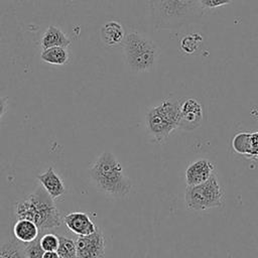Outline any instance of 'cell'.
<instances>
[{
	"mask_svg": "<svg viewBox=\"0 0 258 258\" xmlns=\"http://www.w3.org/2000/svg\"><path fill=\"white\" fill-rule=\"evenodd\" d=\"M202 119L203 106L198 100L188 98L180 102V122L178 128L191 131L201 125Z\"/></svg>",
	"mask_w": 258,
	"mask_h": 258,
	"instance_id": "cell-8",
	"label": "cell"
},
{
	"mask_svg": "<svg viewBox=\"0 0 258 258\" xmlns=\"http://www.w3.org/2000/svg\"><path fill=\"white\" fill-rule=\"evenodd\" d=\"M149 9L156 29L180 28L207 13L199 0H149Z\"/></svg>",
	"mask_w": 258,
	"mask_h": 258,
	"instance_id": "cell-1",
	"label": "cell"
},
{
	"mask_svg": "<svg viewBox=\"0 0 258 258\" xmlns=\"http://www.w3.org/2000/svg\"><path fill=\"white\" fill-rule=\"evenodd\" d=\"M24 254L25 258H42L44 250L40 245L39 237L34 241L27 243V246L24 247Z\"/></svg>",
	"mask_w": 258,
	"mask_h": 258,
	"instance_id": "cell-20",
	"label": "cell"
},
{
	"mask_svg": "<svg viewBox=\"0 0 258 258\" xmlns=\"http://www.w3.org/2000/svg\"><path fill=\"white\" fill-rule=\"evenodd\" d=\"M42 258H59V255L56 251H44Z\"/></svg>",
	"mask_w": 258,
	"mask_h": 258,
	"instance_id": "cell-25",
	"label": "cell"
},
{
	"mask_svg": "<svg viewBox=\"0 0 258 258\" xmlns=\"http://www.w3.org/2000/svg\"><path fill=\"white\" fill-rule=\"evenodd\" d=\"M0 258H25L24 248L15 241H10L0 247Z\"/></svg>",
	"mask_w": 258,
	"mask_h": 258,
	"instance_id": "cell-18",
	"label": "cell"
},
{
	"mask_svg": "<svg viewBox=\"0 0 258 258\" xmlns=\"http://www.w3.org/2000/svg\"><path fill=\"white\" fill-rule=\"evenodd\" d=\"M90 175L95 185L108 196L123 198L132 187L131 181L125 174L117 157L109 152H103L93 163Z\"/></svg>",
	"mask_w": 258,
	"mask_h": 258,
	"instance_id": "cell-3",
	"label": "cell"
},
{
	"mask_svg": "<svg viewBox=\"0 0 258 258\" xmlns=\"http://www.w3.org/2000/svg\"><path fill=\"white\" fill-rule=\"evenodd\" d=\"M64 1H76V0H64Z\"/></svg>",
	"mask_w": 258,
	"mask_h": 258,
	"instance_id": "cell-26",
	"label": "cell"
},
{
	"mask_svg": "<svg viewBox=\"0 0 258 258\" xmlns=\"http://www.w3.org/2000/svg\"><path fill=\"white\" fill-rule=\"evenodd\" d=\"M202 41V37L198 34L196 35H186L180 41V47L184 52L190 53L197 49L199 42Z\"/></svg>",
	"mask_w": 258,
	"mask_h": 258,
	"instance_id": "cell-21",
	"label": "cell"
},
{
	"mask_svg": "<svg viewBox=\"0 0 258 258\" xmlns=\"http://www.w3.org/2000/svg\"><path fill=\"white\" fill-rule=\"evenodd\" d=\"M13 235L21 243H30L41 236L38 227L26 219H19L13 226Z\"/></svg>",
	"mask_w": 258,
	"mask_h": 258,
	"instance_id": "cell-12",
	"label": "cell"
},
{
	"mask_svg": "<svg viewBox=\"0 0 258 258\" xmlns=\"http://www.w3.org/2000/svg\"><path fill=\"white\" fill-rule=\"evenodd\" d=\"M180 100L166 98L151 107L145 115V126L151 138L161 143L179 127Z\"/></svg>",
	"mask_w": 258,
	"mask_h": 258,
	"instance_id": "cell-4",
	"label": "cell"
},
{
	"mask_svg": "<svg viewBox=\"0 0 258 258\" xmlns=\"http://www.w3.org/2000/svg\"><path fill=\"white\" fill-rule=\"evenodd\" d=\"M40 58L46 63L54 66H64L70 61L71 52L68 47L53 46L41 50Z\"/></svg>",
	"mask_w": 258,
	"mask_h": 258,
	"instance_id": "cell-15",
	"label": "cell"
},
{
	"mask_svg": "<svg viewBox=\"0 0 258 258\" xmlns=\"http://www.w3.org/2000/svg\"><path fill=\"white\" fill-rule=\"evenodd\" d=\"M250 134L251 132H239L232 139L233 149L242 155H250Z\"/></svg>",
	"mask_w": 258,
	"mask_h": 258,
	"instance_id": "cell-16",
	"label": "cell"
},
{
	"mask_svg": "<svg viewBox=\"0 0 258 258\" xmlns=\"http://www.w3.org/2000/svg\"><path fill=\"white\" fill-rule=\"evenodd\" d=\"M184 201L188 210L202 212L223 206L225 192L217 175L213 173L209 179L200 184L187 185L184 191Z\"/></svg>",
	"mask_w": 258,
	"mask_h": 258,
	"instance_id": "cell-6",
	"label": "cell"
},
{
	"mask_svg": "<svg viewBox=\"0 0 258 258\" xmlns=\"http://www.w3.org/2000/svg\"><path fill=\"white\" fill-rule=\"evenodd\" d=\"M59 245L56 252L59 255V258H77V246L76 241L73 239L58 236Z\"/></svg>",
	"mask_w": 258,
	"mask_h": 258,
	"instance_id": "cell-17",
	"label": "cell"
},
{
	"mask_svg": "<svg viewBox=\"0 0 258 258\" xmlns=\"http://www.w3.org/2000/svg\"><path fill=\"white\" fill-rule=\"evenodd\" d=\"M123 26L118 21H107L101 27V39L107 46H116L125 38Z\"/></svg>",
	"mask_w": 258,
	"mask_h": 258,
	"instance_id": "cell-13",
	"label": "cell"
},
{
	"mask_svg": "<svg viewBox=\"0 0 258 258\" xmlns=\"http://www.w3.org/2000/svg\"><path fill=\"white\" fill-rule=\"evenodd\" d=\"M7 108H8V98L0 95V119L7 112Z\"/></svg>",
	"mask_w": 258,
	"mask_h": 258,
	"instance_id": "cell-24",
	"label": "cell"
},
{
	"mask_svg": "<svg viewBox=\"0 0 258 258\" xmlns=\"http://www.w3.org/2000/svg\"><path fill=\"white\" fill-rule=\"evenodd\" d=\"M37 179L53 200L61 197L66 192V185L63 180L55 172L51 165L45 171L39 173L37 175Z\"/></svg>",
	"mask_w": 258,
	"mask_h": 258,
	"instance_id": "cell-11",
	"label": "cell"
},
{
	"mask_svg": "<svg viewBox=\"0 0 258 258\" xmlns=\"http://www.w3.org/2000/svg\"><path fill=\"white\" fill-rule=\"evenodd\" d=\"M215 165L207 158H200L189 163L185 169V182L187 185L200 184L214 173Z\"/></svg>",
	"mask_w": 258,
	"mask_h": 258,
	"instance_id": "cell-9",
	"label": "cell"
},
{
	"mask_svg": "<svg viewBox=\"0 0 258 258\" xmlns=\"http://www.w3.org/2000/svg\"><path fill=\"white\" fill-rule=\"evenodd\" d=\"M63 223L71 232L75 233L79 237L91 235L98 229L89 215L82 212L67 214L63 217Z\"/></svg>",
	"mask_w": 258,
	"mask_h": 258,
	"instance_id": "cell-10",
	"label": "cell"
},
{
	"mask_svg": "<svg viewBox=\"0 0 258 258\" xmlns=\"http://www.w3.org/2000/svg\"><path fill=\"white\" fill-rule=\"evenodd\" d=\"M14 214L17 220L26 219L36 224L41 235L44 231L57 228L61 224L60 213L53 199L41 184L15 205Z\"/></svg>",
	"mask_w": 258,
	"mask_h": 258,
	"instance_id": "cell-2",
	"label": "cell"
},
{
	"mask_svg": "<svg viewBox=\"0 0 258 258\" xmlns=\"http://www.w3.org/2000/svg\"><path fill=\"white\" fill-rule=\"evenodd\" d=\"M123 48L127 64L133 72H146L151 70L159 56L158 46L148 37L137 31L126 34Z\"/></svg>",
	"mask_w": 258,
	"mask_h": 258,
	"instance_id": "cell-5",
	"label": "cell"
},
{
	"mask_svg": "<svg viewBox=\"0 0 258 258\" xmlns=\"http://www.w3.org/2000/svg\"><path fill=\"white\" fill-rule=\"evenodd\" d=\"M77 258H104L105 238L100 229L91 235L80 236L76 241Z\"/></svg>",
	"mask_w": 258,
	"mask_h": 258,
	"instance_id": "cell-7",
	"label": "cell"
},
{
	"mask_svg": "<svg viewBox=\"0 0 258 258\" xmlns=\"http://www.w3.org/2000/svg\"><path fill=\"white\" fill-rule=\"evenodd\" d=\"M39 242L44 251H56L59 245V238L56 234L46 233L40 236Z\"/></svg>",
	"mask_w": 258,
	"mask_h": 258,
	"instance_id": "cell-19",
	"label": "cell"
},
{
	"mask_svg": "<svg viewBox=\"0 0 258 258\" xmlns=\"http://www.w3.org/2000/svg\"><path fill=\"white\" fill-rule=\"evenodd\" d=\"M70 45H71L70 37H68L66 33L55 25H49L44 31L40 39V46L42 49L53 47V46L69 47Z\"/></svg>",
	"mask_w": 258,
	"mask_h": 258,
	"instance_id": "cell-14",
	"label": "cell"
},
{
	"mask_svg": "<svg viewBox=\"0 0 258 258\" xmlns=\"http://www.w3.org/2000/svg\"><path fill=\"white\" fill-rule=\"evenodd\" d=\"M199 2H200V5L202 6V8L206 12H208L210 10L217 9L222 6L229 5L233 2V0H199Z\"/></svg>",
	"mask_w": 258,
	"mask_h": 258,
	"instance_id": "cell-22",
	"label": "cell"
},
{
	"mask_svg": "<svg viewBox=\"0 0 258 258\" xmlns=\"http://www.w3.org/2000/svg\"><path fill=\"white\" fill-rule=\"evenodd\" d=\"M249 157L258 160V131L250 134V155Z\"/></svg>",
	"mask_w": 258,
	"mask_h": 258,
	"instance_id": "cell-23",
	"label": "cell"
}]
</instances>
